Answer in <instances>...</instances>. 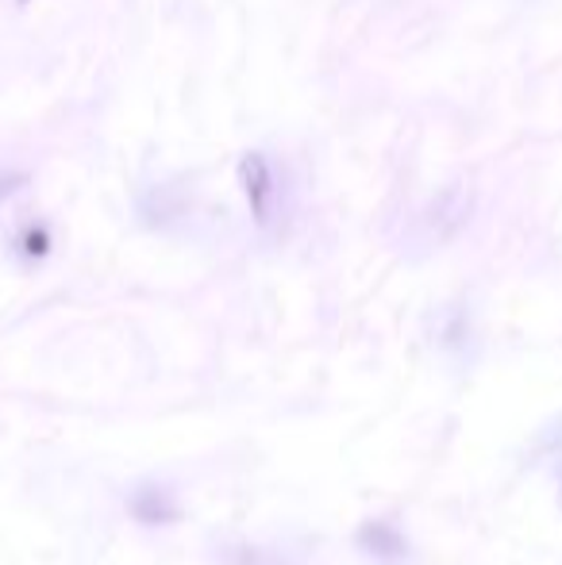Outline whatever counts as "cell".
I'll return each mask as SVG.
<instances>
[{
	"label": "cell",
	"mask_w": 562,
	"mask_h": 565,
	"mask_svg": "<svg viewBox=\"0 0 562 565\" xmlns=\"http://www.w3.org/2000/svg\"><path fill=\"white\" fill-rule=\"evenodd\" d=\"M474 209H478V196H474V189L466 185V181H450V185H443L439 193H435L432 201L416 212L413 235H409V238H413V246H416V250H424V254L427 250H443V246L455 243V238L470 227Z\"/></svg>",
	"instance_id": "cell-1"
},
{
	"label": "cell",
	"mask_w": 562,
	"mask_h": 565,
	"mask_svg": "<svg viewBox=\"0 0 562 565\" xmlns=\"http://www.w3.org/2000/svg\"><path fill=\"white\" fill-rule=\"evenodd\" d=\"M240 185L243 196H247V209L255 216L258 227L274 224V212H278L282 189H278V173H274L271 158L263 150H251V154L240 158Z\"/></svg>",
	"instance_id": "cell-2"
},
{
	"label": "cell",
	"mask_w": 562,
	"mask_h": 565,
	"mask_svg": "<svg viewBox=\"0 0 562 565\" xmlns=\"http://www.w3.org/2000/svg\"><path fill=\"white\" fill-rule=\"evenodd\" d=\"M354 546H359L362 554H370L378 565H401L409 558V543L405 535H401L393 523L385 520H370L359 527V535H354Z\"/></svg>",
	"instance_id": "cell-3"
},
{
	"label": "cell",
	"mask_w": 562,
	"mask_h": 565,
	"mask_svg": "<svg viewBox=\"0 0 562 565\" xmlns=\"http://www.w3.org/2000/svg\"><path fill=\"white\" fill-rule=\"evenodd\" d=\"M128 508L139 523H173L178 520V504H173V497L162 489V484H150V481L131 492Z\"/></svg>",
	"instance_id": "cell-4"
},
{
	"label": "cell",
	"mask_w": 562,
	"mask_h": 565,
	"mask_svg": "<svg viewBox=\"0 0 562 565\" xmlns=\"http://www.w3.org/2000/svg\"><path fill=\"white\" fill-rule=\"evenodd\" d=\"M20 250H23V258H43V254L51 250V235H46V227H28V231H23Z\"/></svg>",
	"instance_id": "cell-5"
},
{
	"label": "cell",
	"mask_w": 562,
	"mask_h": 565,
	"mask_svg": "<svg viewBox=\"0 0 562 565\" xmlns=\"http://www.w3.org/2000/svg\"><path fill=\"white\" fill-rule=\"evenodd\" d=\"M23 185H28V173L23 170H0V204H4L8 196L20 193Z\"/></svg>",
	"instance_id": "cell-6"
},
{
	"label": "cell",
	"mask_w": 562,
	"mask_h": 565,
	"mask_svg": "<svg viewBox=\"0 0 562 565\" xmlns=\"http://www.w3.org/2000/svg\"><path fill=\"white\" fill-rule=\"evenodd\" d=\"M559 500H562V481H559Z\"/></svg>",
	"instance_id": "cell-7"
},
{
	"label": "cell",
	"mask_w": 562,
	"mask_h": 565,
	"mask_svg": "<svg viewBox=\"0 0 562 565\" xmlns=\"http://www.w3.org/2000/svg\"><path fill=\"white\" fill-rule=\"evenodd\" d=\"M20 4H31V0H20Z\"/></svg>",
	"instance_id": "cell-8"
}]
</instances>
